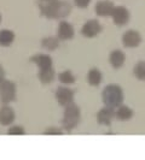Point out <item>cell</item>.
<instances>
[{
  "mask_svg": "<svg viewBox=\"0 0 145 160\" xmlns=\"http://www.w3.org/2000/svg\"><path fill=\"white\" fill-rule=\"evenodd\" d=\"M40 15L47 19H61L69 16L72 6L65 0H36Z\"/></svg>",
  "mask_w": 145,
  "mask_h": 160,
  "instance_id": "obj_1",
  "label": "cell"
},
{
  "mask_svg": "<svg viewBox=\"0 0 145 160\" xmlns=\"http://www.w3.org/2000/svg\"><path fill=\"white\" fill-rule=\"evenodd\" d=\"M102 100L104 102L105 106L116 108L120 105H122L125 100V94H123V89L117 84H108L105 86L103 92H102Z\"/></svg>",
  "mask_w": 145,
  "mask_h": 160,
  "instance_id": "obj_2",
  "label": "cell"
},
{
  "mask_svg": "<svg viewBox=\"0 0 145 160\" xmlns=\"http://www.w3.org/2000/svg\"><path fill=\"white\" fill-rule=\"evenodd\" d=\"M81 119V111L80 107L75 102L64 107V113L62 117V129L67 131H72V129L78 127Z\"/></svg>",
  "mask_w": 145,
  "mask_h": 160,
  "instance_id": "obj_3",
  "label": "cell"
},
{
  "mask_svg": "<svg viewBox=\"0 0 145 160\" xmlns=\"http://www.w3.org/2000/svg\"><path fill=\"white\" fill-rule=\"evenodd\" d=\"M17 98V87L15 82L5 80L0 82V101L3 105H8L13 102Z\"/></svg>",
  "mask_w": 145,
  "mask_h": 160,
  "instance_id": "obj_4",
  "label": "cell"
},
{
  "mask_svg": "<svg viewBox=\"0 0 145 160\" xmlns=\"http://www.w3.org/2000/svg\"><path fill=\"white\" fill-rule=\"evenodd\" d=\"M56 100L59 106L65 107L68 105H70L72 102H74V99H75V93L74 90H72L70 88H68L67 86H61L56 89Z\"/></svg>",
  "mask_w": 145,
  "mask_h": 160,
  "instance_id": "obj_5",
  "label": "cell"
},
{
  "mask_svg": "<svg viewBox=\"0 0 145 160\" xmlns=\"http://www.w3.org/2000/svg\"><path fill=\"white\" fill-rule=\"evenodd\" d=\"M102 30H103L102 24L99 23L98 19H89L81 28V35L87 39H93L98 36Z\"/></svg>",
  "mask_w": 145,
  "mask_h": 160,
  "instance_id": "obj_6",
  "label": "cell"
},
{
  "mask_svg": "<svg viewBox=\"0 0 145 160\" xmlns=\"http://www.w3.org/2000/svg\"><path fill=\"white\" fill-rule=\"evenodd\" d=\"M110 17L113 18V22L117 27H123L129 22L131 12L128 11V8L125 6H115Z\"/></svg>",
  "mask_w": 145,
  "mask_h": 160,
  "instance_id": "obj_7",
  "label": "cell"
},
{
  "mask_svg": "<svg viewBox=\"0 0 145 160\" xmlns=\"http://www.w3.org/2000/svg\"><path fill=\"white\" fill-rule=\"evenodd\" d=\"M121 40H122V45L125 47L136 48L142 43V35H140V32L134 29H129L123 32Z\"/></svg>",
  "mask_w": 145,
  "mask_h": 160,
  "instance_id": "obj_8",
  "label": "cell"
},
{
  "mask_svg": "<svg viewBox=\"0 0 145 160\" xmlns=\"http://www.w3.org/2000/svg\"><path fill=\"white\" fill-rule=\"evenodd\" d=\"M57 38L61 41H69L72 40L75 36V30L74 27L67 21H62L58 25V30H57Z\"/></svg>",
  "mask_w": 145,
  "mask_h": 160,
  "instance_id": "obj_9",
  "label": "cell"
},
{
  "mask_svg": "<svg viewBox=\"0 0 145 160\" xmlns=\"http://www.w3.org/2000/svg\"><path fill=\"white\" fill-rule=\"evenodd\" d=\"M114 118H115V111H114V108L108 107V106H104L97 113V122L99 125L109 127Z\"/></svg>",
  "mask_w": 145,
  "mask_h": 160,
  "instance_id": "obj_10",
  "label": "cell"
},
{
  "mask_svg": "<svg viewBox=\"0 0 145 160\" xmlns=\"http://www.w3.org/2000/svg\"><path fill=\"white\" fill-rule=\"evenodd\" d=\"M115 8V4L110 0H99L97 1L96 6H94V11H96L97 16L99 17H110L113 13V10Z\"/></svg>",
  "mask_w": 145,
  "mask_h": 160,
  "instance_id": "obj_11",
  "label": "cell"
},
{
  "mask_svg": "<svg viewBox=\"0 0 145 160\" xmlns=\"http://www.w3.org/2000/svg\"><path fill=\"white\" fill-rule=\"evenodd\" d=\"M15 119H16L15 110L8 105H3V107L0 108V125L8 127L15 122Z\"/></svg>",
  "mask_w": 145,
  "mask_h": 160,
  "instance_id": "obj_12",
  "label": "cell"
},
{
  "mask_svg": "<svg viewBox=\"0 0 145 160\" xmlns=\"http://www.w3.org/2000/svg\"><path fill=\"white\" fill-rule=\"evenodd\" d=\"M126 62V54L123 53V51L121 49H114L110 52L109 54V64L110 66L115 69V70H119L121 69Z\"/></svg>",
  "mask_w": 145,
  "mask_h": 160,
  "instance_id": "obj_13",
  "label": "cell"
},
{
  "mask_svg": "<svg viewBox=\"0 0 145 160\" xmlns=\"http://www.w3.org/2000/svg\"><path fill=\"white\" fill-rule=\"evenodd\" d=\"M30 62L36 65L39 68V70H45V69L53 68V60L47 54H35L30 58Z\"/></svg>",
  "mask_w": 145,
  "mask_h": 160,
  "instance_id": "obj_14",
  "label": "cell"
},
{
  "mask_svg": "<svg viewBox=\"0 0 145 160\" xmlns=\"http://www.w3.org/2000/svg\"><path fill=\"white\" fill-rule=\"evenodd\" d=\"M103 81V73L99 69L92 68L89 70L87 73V82L91 87H98Z\"/></svg>",
  "mask_w": 145,
  "mask_h": 160,
  "instance_id": "obj_15",
  "label": "cell"
},
{
  "mask_svg": "<svg viewBox=\"0 0 145 160\" xmlns=\"http://www.w3.org/2000/svg\"><path fill=\"white\" fill-rule=\"evenodd\" d=\"M133 110L126 106V105H120L119 107H116V111H115V117L116 119L121 120V122H126V120H129L132 117H133Z\"/></svg>",
  "mask_w": 145,
  "mask_h": 160,
  "instance_id": "obj_16",
  "label": "cell"
},
{
  "mask_svg": "<svg viewBox=\"0 0 145 160\" xmlns=\"http://www.w3.org/2000/svg\"><path fill=\"white\" fill-rule=\"evenodd\" d=\"M16 39L15 32L10 29H3L0 30V46L1 47H8L13 43Z\"/></svg>",
  "mask_w": 145,
  "mask_h": 160,
  "instance_id": "obj_17",
  "label": "cell"
},
{
  "mask_svg": "<svg viewBox=\"0 0 145 160\" xmlns=\"http://www.w3.org/2000/svg\"><path fill=\"white\" fill-rule=\"evenodd\" d=\"M59 39L56 36H46L41 40V47L45 48L48 52H52V51H56L58 46H59Z\"/></svg>",
  "mask_w": 145,
  "mask_h": 160,
  "instance_id": "obj_18",
  "label": "cell"
},
{
  "mask_svg": "<svg viewBox=\"0 0 145 160\" xmlns=\"http://www.w3.org/2000/svg\"><path fill=\"white\" fill-rule=\"evenodd\" d=\"M38 77L42 84H50L55 80V68H50L45 70H39Z\"/></svg>",
  "mask_w": 145,
  "mask_h": 160,
  "instance_id": "obj_19",
  "label": "cell"
},
{
  "mask_svg": "<svg viewBox=\"0 0 145 160\" xmlns=\"http://www.w3.org/2000/svg\"><path fill=\"white\" fill-rule=\"evenodd\" d=\"M58 80H59V82L63 86H72V84L75 83L76 77L72 73V71H70V70H64V71H62L58 75Z\"/></svg>",
  "mask_w": 145,
  "mask_h": 160,
  "instance_id": "obj_20",
  "label": "cell"
},
{
  "mask_svg": "<svg viewBox=\"0 0 145 160\" xmlns=\"http://www.w3.org/2000/svg\"><path fill=\"white\" fill-rule=\"evenodd\" d=\"M133 75L138 81H145V60H140L134 65Z\"/></svg>",
  "mask_w": 145,
  "mask_h": 160,
  "instance_id": "obj_21",
  "label": "cell"
},
{
  "mask_svg": "<svg viewBox=\"0 0 145 160\" xmlns=\"http://www.w3.org/2000/svg\"><path fill=\"white\" fill-rule=\"evenodd\" d=\"M8 135H24L25 134V129L22 125H12L8 129Z\"/></svg>",
  "mask_w": 145,
  "mask_h": 160,
  "instance_id": "obj_22",
  "label": "cell"
},
{
  "mask_svg": "<svg viewBox=\"0 0 145 160\" xmlns=\"http://www.w3.org/2000/svg\"><path fill=\"white\" fill-rule=\"evenodd\" d=\"M45 135H62L63 134V129L56 128V127H50L44 131Z\"/></svg>",
  "mask_w": 145,
  "mask_h": 160,
  "instance_id": "obj_23",
  "label": "cell"
},
{
  "mask_svg": "<svg viewBox=\"0 0 145 160\" xmlns=\"http://www.w3.org/2000/svg\"><path fill=\"white\" fill-rule=\"evenodd\" d=\"M91 0H74V4L79 8H87Z\"/></svg>",
  "mask_w": 145,
  "mask_h": 160,
  "instance_id": "obj_24",
  "label": "cell"
},
{
  "mask_svg": "<svg viewBox=\"0 0 145 160\" xmlns=\"http://www.w3.org/2000/svg\"><path fill=\"white\" fill-rule=\"evenodd\" d=\"M4 80H5V69L0 65V82H3Z\"/></svg>",
  "mask_w": 145,
  "mask_h": 160,
  "instance_id": "obj_25",
  "label": "cell"
},
{
  "mask_svg": "<svg viewBox=\"0 0 145 160\" xmlns=\"http://www.w3.org/2000/svg\"><path fill=\"white\" fill-rule=\"evenodd\" d=\"M1 19H3V17H1V13H0V23H1Z\"/></svg>",
  "mask_w": 145,
  "mask_h": 160,
  "instance_id": "obj_26",
  "label": "cell"
}]
</instances>
